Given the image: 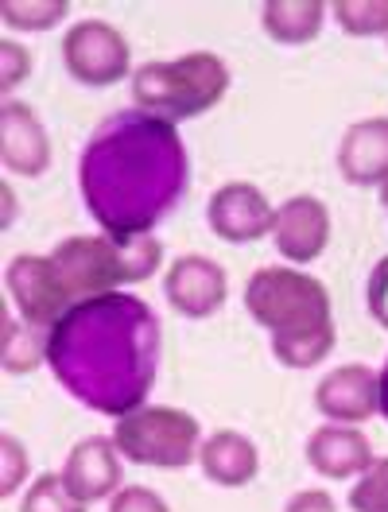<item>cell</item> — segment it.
Returning <instances> with one entry per match:
<instances>
[{
	"mask_svg": "<svg viewBox=\"0 0 388 512\" xmlns=\"http://www.w3.org/2000/svg\"><path fill=\"white\" fill-rule=\"evenodd\" d=\"M381 202H385V210H388V187H381Z\"/></svg>",
	"mask_w": 388,
	"mask_h": 512,
	"instance_id": "30",
	"label": "cell"
},
{
	"mask_svg": "<svg viewBox=\"0 0 388 512\" xmlns=\"http://www.w3.org/2000/svg\"><path fill=\"white\" fill-rule=\"evenodd\" d=\"M63 485L66 493L82 505H97V501H109L117 497L125 485L121 474V450L109 435H90L82 443H74L63 462Z\"/></svg>",
	"mask_w": 388,
	"mask_h": 512,
	"instance_id": "12",
	"label": "cell"
},
{
	"mask_svg": "<svg viewBox=\"0 0 388 512\" xmlns=\"http://www.w3.org/2000/svg\"><path fill=\"white\" fill-rule=\"evenodd\" d=\"M365 303H369V315L377 319V326L388 330V256H381V260H377V268L369 272Z\"/></svg>",
	"mask_w": 388,
	"mask_h": 512,
	"instance_id": "27",
	"label": "cell"
},
{
	"mask_svg": "<svg viewBox=\"0 0 388 512\" xmlns=\"http://www.w3.org/2000/svg\"><path fill=\"white\" fill-rule=\"evenodd\" d=\"M284 512H338V501L326 489H299L288 497Z\"/></svg>",
	"mask_w": 388,
	"mask_h": 512,
	"instance_id": "28",
	"label": "cell"
},
{
	"mask_svg": "<svg viewBox=\"0 0 388 512\" xmlns=\"http://www.w3.org/2000/svg\"><path fill=\"white\" fill-rule=\"evenodd\" d=\"M315 408L326 423L361 427L381 412V373L373 365H338L315 384Z\"/></svg>",
	"mask_w": 388,
	"mask_h": 512,
	"instance_id": "10",
	"label": "cell"
},
{
	"mask_svg": "<svg viewBox=\"0 0 388 512\" xmlns=\"http://www.w3.org/2000/svg\"><path fill=\"white\" fill-rule=\"evenodd\" d=\"M66 16H70L66 0H4L0 4V20L16 32H47L63 24Z\"/></svg>",
	"mask_w": 388,
	"mask_h": 512,
	"instance_id": "21",
	"label": "cell"
},
{
	"mask_svg": "<svg viewBox=\"0 0 388 512\" xmlns=\"http://www.w3.org/2000/svg\"><path fill=\"white\" fill-rule=\"evenodd\" d=\"M272 241L276 253L288 264H311L326 253L330 245V210L315 194H295L276 206L272 218Z\"/></svg>",
	"mask_w": 388,
	"mask_h": 512,
	"instance_id": "14",
	"label": "cell"
},
{
	"mask_svg": "<svg viewBox=\"0 0 388 512\" xmlns=\"http://www.w3.org/2000/svg\"><path fill=\"white\" fill-rule=\"evenodd\" d=\"M109 512H171V505L163 501L156 489H148V485H125L109 501Z\"/></svg>",
	"mask_w": 388,
	"mask_h": 512,
	"instance_id": "26",
	"label": "cell"
},
{
	"mask_svg": "<svg viewBox=\"0 0 388 512\" xmlns=\"http://www.w3.org/2000/svg\"><path fill=\"white\" fill-rule=\"evenodd\" d=\"M326 24L323 0H264L260 4V28L280 47L315 43Z\"/></svg>",
	"mask_w": 388,
	"mask_h": 512,
	"instance_id": "18",
	"label": "cell"
},
{
	"mask_svg": "<svg viewBox=\"0 0 388 512\" xmlns=\"http://www.w3.org/2000/svg\"><path fill=\"white\" fill-rule=\"evenodd\" d=\"M20 512H86V505L66 493L63 474H39L28 485V493L20 501Z\"/></svg>",
	"mask_w": 388,
	"mask_h": 512,
	"instance_id": "22",
	"label": "cell"
},
{
	"mask_svg": "<svg viewBox=\"0 0 388 512\" xmlns=\"http://www.w3.org/2000/svg\"><path fill=\"white\" fill-rule=\"evenodd\" d=\"M47 342H51V330L32 326V322H16L12 319V303L4 299L0 307V365L8 377H28L35 373L43 361H47Z\"/></svg>",
	"mask_w": 388,
	"mask_h": 512,
	"instance_id": "19",
	"label": "cell"
},
{
	"mask_svg": "<svg viewBox=\"0 0 388 512\" xmlns=\"http://www.w3.org/2000/svg\"><path fill=\"white\" fill-rule=\"evenodd\" d=\"M78 187L109 237L152 233L187 191V148L152 113H113L78 160Z\"/></svg>",
	"mask_w": 388,
	"mask_h": 512,
	"instance_id": "2",
	"label": "cell"
},
{
	"mask_svg": "<svg viewBox=\"0 0 388 512\" xmlns=\"http://www.w3.org/2000/svg\"><path fill=\"white\" fill-rule=\"evenodd\" d=\"M24 481H28V450L20 439H12L4 431L0 435V497L8 501Z\"/></svg>",
	"mask_w": 388,
	"mask_h": 512,
	"instance_id": "24",
	"label": "cell"
},
{
	"mask_svg": "<svg viewBox=\"0 0 388 512\" xmlns=\"http://www.w3.org/2000/svg\"><path fill=\"white\" fill-rule=\"evenodd\" d=\"M245 311L268 330L272 357L284 369H315L334 350V311L330 291L319 276L291 264L257 268L245 284Z\"/></svg>",
	"mask_w": 388,
	"mask_h": 512,
	"instance_id": "3",
	"label": "cell"
},
{
	"mask_svg": "<svg viewBox=\"0 0 388 512\" xmlns=\"http://www.w3.org/2000/svg\"><path fill=\"white\" fill-rule=\"evenodd\" d=\"M32 74V55L16 39H0V94L12 97L16 86H24Z\"/></svg>",
	"mask_w": 388,
	"mask_h": 512,
	"instance_id": "25",
	"label": "cell"
},
{
	"mask_svg": "<svg viewBox=\"0 0 388 512\" xmlns=\"http://www.w3.org/2000/svg\"><path fill=\"white\" fill-rule=\"evenodd\" d=\"M229 66L214 51H191L179 59H152L132 70V101L167 125L210 113L229 94Z\"/></svg>",
	"mask_w": 388,
	"mask_h": 512,
	"instance_id": "5",
	"label": "cell"
},
{
	"mask_svg": "<svg viewBox=\"0 0 388 512\" xmlns=\"http://www.w3.org/2000/svg\"><path fill=\"white\" fill-rule=\"evenodd\" d=\"M381 412L388 416V365L381 369Z\"/></svg>",
	"mask_w": 388,
	"mask_h": 512,
	"instance_id": "29",
	"label": "cell"
},
{
	"mask_svg": "<svg viewBox=\"0 0 388 512\" xmlns=\"http://www.w3.org/2000/svg\"><path fill=\"white\" fill-rule=\"evenodd\" d=\"M0 163L20 179H39L51 167V136L28 101L4 97L0 105Z\"/></svg>",
	"mask_w": 388,
	"mask_h": 512,
	"instance_id": "13",
	"label": "cell"
},
{
	"mask_svg": "<svg viewBox=\"0 0 388 512\" xmlns=\"http://www.w3.org/2000/svg\"><path fill=\"white\" fill-rule=\"evenodd\" d=\"M338 171L350 187H388V117H365L342 132Z\"/></svg>",
	"mask_w": 388,
	"mask_h": 512,
	"instance_id": "15",
	"label": "cell"
},
{
	"mask_svg": "<svg viewBox=\"0 0 388 512\" xmlns=\"http://www.w3.org/2000/svg\"><path fill=\"white\" fill-rule=\"evenodd\" d=\"M163 295L183 319H210L226 307L229 276L214 256H175L167 276H163Z\"/></svg>",
	"mask_w": 388,
	"mask_h": 512,
	"instance_id": "9",
	"label": "cell"
},
{
	"mask_svg": "<svg viewBox=\"0 0 388 512\" xmlns=\"http://www.w3.org/2000/svg\"><path fill=\"white\" fill-rule=\"evenodd\" d=\"M338 28L357 39H388V0H334L330 4Z\"/></svg>",
	"mask_w": 388,
	"mask_h": 512,
	"instance_id": "20",
	"label": "cell"
},
{
	"mask_svg": "<svg viewBox=\"0 0 388 512\" xmlns=\"http://www.w3.org/2000/svg\"><path fill=\"white\" fill-rule=\"evenodd\" d=\"M63 63L78 86L105 90L132 78V47L109 20H78L63 35Z\"/></svg>",
	"mask_w": 388,
	"mask_h": 512,
	"instance_id": "7",
	"label": "cell"
},
{
	"mask_svg": "<svg viewBox=\"0 0 388 512\" xmlns=\"http://www.w3.org/2000/svg\"><path fill=\"white\" fill-rule=\"evenodd\" d=\"M272 202L264 198L257 183H226L210 194L206 222L210 233L226 245H253L264 233H272Z\"/></svg>",
	"mask_w": 388,
	"mask_h": 512,
	"instance_id": "11",
	"label": "cell"
},
{
	"mask_svg": "<svg viewBox=\"0 0 388 512\" xmlns=\"http://www.w3.org/2000/svg\"><path fill=\"white\" fill-rule=\"evenodd\" d=\"M354 512H388V458H373L365 474H357L350 489Z\"/></svg>",
	"mask_w": 388,
	"mask_h": 512,
	"instance_id": "23",
	"label": "cell"
},
{
	"mask_svg": "<svg viewBox=\"0 0 388 512\" xmlns=\"http://www.w3.org/2000/svg\"><path fill=\"white\" fill-rule=\"evenodd\" d=\"M198 466H202L206 481H214L222 489H245L260 474V450L241 431H214L210 439H202Z\"/></svg>",
	"mask_w": 388,
	"mask_h": 512,
	"instance_id": "17",
	"label": "cell"
},
{
	"mask_svg": "<svg viewBox=\"0 0 388 512\" xmlns=\"http://www.w3.org/2000/svg\"><path fill=\"white\" fill-rule=\"evenodd\" d=\"M307 462L311 470L326 481H350L369 470L373 462V443L365 439L361 427L346 423H323L307 439Z\"/></svg>",
	"mask_w": 388,
	"mask_h": 512,
	"instance_id": "16",
	"label": "cell"
},
{
	"mask_svg": "<svg viewBox=\"0 0 388 512\" xmlns=\"http://www.w3.org/2000/svg\"><path fill=\"white\" fill-rule=\"evenodd\" d=\"M47 365L74 400L101 416L144 408L160 369V319L136 295H97L74 303L47 342Z\"/></svg>",
	"mask_w": 388,
	"mask_h": 512,
	"instance_id": "1",
	"label": "cell"
},
{
	"mask_svg": "<svg viewBox=\"0 0 388 512\" xmlns=\"http://www.w3.org/2000/svg\"><path fill=\"white\" fill-rule=\"evenodd\" d=\"M55 272L63 280L70 303H86L97 295L144 284L160 272L163 245L156 233H136V237H66L55 245Z\"/></svg>",
	"mask_w": 388,
	"mask_h": 512,
	"instance_id": "4",
	"label": "cell"
},
{
	"mask_svg": "<svg viewBox=\"0 0 388 512\" xmlns=\"http://www.w3.org/2000/svg\"><path fill=\"white\" fill-rule=\"evenodd\" d=\"M113 443L121 450V458H129L136 466L187 470L191 462H198L202 431H198V419L183 408L144 404L113 423Z\"/></svg>",
	"mask_w": 388,
	"mask_h": 512,
	"instance_id": "6",
	"label": "cell"
},
{
	"mask_svg": "<svg viewBox=\"0 0 388 512\" xmlns=\"http://www.w3.org/2000/svg\"><path fill=\"white\" fill-rule=\"evenodd\" d=\"M4 288H8V303H16V315L32 326H43V330H55L59 319L74 307L51 256H12L4 268Z\"/></svg>",
	"mask_w": 388,
	"mask_h": 512,
	"instance_id": "8",
	"label": "cell"
}]
</instances>
